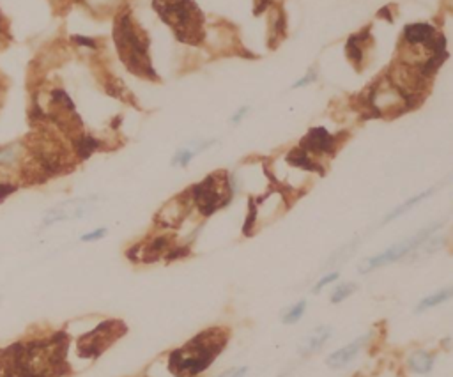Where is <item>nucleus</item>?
Returning <instances> with one entry per match:
<instances>
[{
	"label": "nucleus",
	"instance_id": "f257e3e1",
	"mask_svg": "<svg viewBox=\"0 0 453 377\" xmlns=\"http://www.w3.org/2000/svg\"><path fill=\"white\" fill-rule=\"evenodd\" d=\"M227 331L220 328L205 329L188 344L172 351L168 356V371L178 377H197L208 371L227 344Z\"/></svg>",
	"mask_w": 453,
	"mask_h": 377
},
{
	"label": "nucleus",
	"instance_id": "f03ea898",
	"mask_svg": "<svg viewBox=\"0 0 453 377\" xmlns=\"http://www.w3.org/2000/svg\"><path fill=\"white\" fill-rule=\"evenodd\" d=\"M161 20L186 45H198L204 39V14L193 0H153Z\"/></svg>",
	"mask_w": 453,
	"mask_h": 377
},
{
	"label": "nucleus",
	"instance_id": "7ed1b4c3",
	"mask_svg": "<svg viewBox=\"0 0 453 377\" xmlns=\"http://www.w3.org/2000/svg\"><path fill=\"white\" fill-rule=\"evenodd\" d=\"M142 34L131 20L130 13L123 14L113 29V39H116L117 50H119L124 64L136 75L156 78V73L153 71V66H151L149 53H147L149 41L142 39Z\"/></svg>",
	"mask_w": 453,
	"mask_h": 377
},
{
	"label": "nucleus",
	"instance_id": "20e7f679",
	"mask_svg": "<svg viewBox=\"0 0 453 377\" xmlns=\"http://www.w3.org/2000/svg\"><path fill=\"white\" fill-rule=\"evenodd\" d=\"M230 186H228V177L225 172H216V174L208 175L202 182L191 186L188 192L191 202L197 206L204 216H211L213 213L228 204L230 200Z\"/></svg>",
	"mask_w": 453,
	"mask_h": 377
},
{
	"label": "nucleus",
	"instance_id": "39448f33",
	"mask_svg": "<svg viewBox=\"0 0 453 377\" xmlns=\"http://www.w3.org/2000/svg\"><path fill=\"white\" fill-rule=\"evenodd\" d=\"M126 331L119 321H105L96 326L91 333L83 335L78 342V353L83 358H98L117 336Z\"/></svg>",
	"mask_w": 453,
	"mask_h": 377
},
{
	"label": "nucleus",
	"instance_id": "423d86ee",
	"mask_svg": "<svg viewBox=\"0 0 453 377\" xmlns=\"http://www.w3.org/2000/svg\"><path fill=\"white\" fill-rule=\"evenodd\" d=\"M437 227H439V225L436 223V225L429 227V229H425V230H422L419 234H416V236L411 237V239H406L404 243L395 244V247L388 248V250L382 252V254H379V255H375V257L368 259V261L363 262V266L360 268V271H362V273H368V271H372V269H375V268H381V266L390 264V262L400 261V259L406 257L407 254H411V252L414 250V248H418L419 244H422L423 241H425L427 237H429L430 234H432L434 230L437 229Z\"/></svg>",
	"mask_w": 453,
	"mask_h": 377
},
{
	"label": "nucleus",
	"instance_id": "0eeeda50",
	"mask_svg": "<svg viewBox=\"0 0 453 377\" xmlns=\"http://www.w3.org/2000/svg\"><path fill=\"white\" fill-rule=\"evenodd\" d=\"M338 140L337 137L330 133L326 128H312L301 140L300 148L310 156H324L333 155L337 149Z\"/></svg>",
	"mask_w": 453,
	"mask_h": 377
},
{
	"label": "nucleus",
	"instance_id": "6e6552de",
	"mask_svg": "<svg viewBox=\"0 0 453 377\" xmlns=\"http://www.w3.org/2000/svg\"><path fill=\"white\" fill-rule=\"evenodd\" d=\"M367 342H368V335H363V336H360V339H356L355 342H351V344H347L345 347H342V349L335 351V353L326 360L327 367L342 368V367H345V365H349L356 356H358V353L363 349V346Z\"/></svg>",
	"mask_w": 453,
	"mask_h": 377
},
{
	"label": "nucleus",
	"instance_id": "1a4fd4ad",
	"mask_svg": "<svg viewBox=\"0 0 453 377\" xmlns=\"http://www.w3.org/2000/svg\"><path fill=\"white\" fill-rule=\"evenodd\" d=\"M87 202L86 200H68V202L61 204L55 210L45 216V225H51L55 222H62V220H73L78 218L86 213Z\"/></svg>",
	"mask_w": 453,
	"mask_h": 377
},
{
	"label": "nucleus",
	"instance_id": "9d476101",
	"mask_svg": "<svg viewBox=\"0 0 453 377\" xmlns=\"http://www.w3.org/2000/svg\"><path fill=\"white\" fill-rule=\"evenodd\" d=\"M330 336H331L330 326H320V328L315 329L314 333H310V335L305 339V342L301 344L300 347V354L301 356H307V354L315 353V351H319L320 347L330 340Z\"/></svg>",
	"mask_w": 453,
	"mask_h": 377
},
{
	"label": "nucleus",
	"instance_id": "9b49d317",
	"mask_svg": "<svg viewBox=\"0 0 453 377\" xmlns=\"http://www.w3.org/2000/svg\"><path fill=\"white\" fill-rule=\"evenodd\" d=\"M407 365L416 374H429L434 367V356L427 351H416L409 356Z\"/></svg>",
	"mask_w": 453,
	"mask_h": 377
},
{
	"label": "nucleus",
	"instance_id": "f8f14e48",
	"mask_svg": "<svg viewBox=\"0 0 453 377\" xmlns=\"http://www.w3.org/2000/svg\"><path fill=\"white\" fill-rule=\"evenodd\" d=\"M287 162H289L290 165H294V167H300V168H305V170H319L320 174H322V168L319 167V163L314 162V158H312L308 153H305L301 148H296L292 149V151L287 155Z\"/></svg>",
	"mask_w": 453,
	"mask_h": 377
},
{
	"label": "nucleus",
	"instance_id": "ddd939ff",
	"mask_svg": "<svg viewBox=\"0 0 453 377\" xmlns=\"http://www.w3.org/2000/svg\"><path fill=\"white\" fill-rule=\"evenodd\" d=\"M452 289H443V291H437L434 292V294L427 296V298H423L422 301L418 303V306H416V314H422L425 312V310L429 309H434V306H439L441 303L448 301V299L452 298Z\"/></svg>",
	"mask_w": 453,
	"mask_h": 377
},
{
	"label": "nucleus",
	"instance_id": "4468645a",
	"mask_svg": "<svg viewBox=\"0 0 453 377\" xmlns=\"http://www.w3.org/2000/svg\"><path fill=\"white\" fill-rule=\"evenodd\" d=\"M73 144H75L76 155L82 160L89 158L92 153L99 148V142L96 140V138L89 137V135H80V137H76L75 140H73Z\"/></svg>",
	"mask_w": 453,
	"mask_h": 377
},
{
	"label": "nucleus",
	"instance_id": "2eb2a0df",
	"mask_svg": "<svg viewBox=\"0 0 453 377\" xmlns=\"http://www.w3.org/2000/svg\"><path fill=\"white\" fill-rule=\"evenodd\" d=\"M305 310H307V301H305V299H301L300 303H296V305L289 306V309H287L285 312L282 314V321L285 324L297 323V321H300L301 317H303Z\"/></svg>",
	"mask_w": 453,
	"mask_h": 377
},
{
	"label": "nucleus",
	"instance_id": "dca6fc26",
	"mask_svg": "<svg viewBox=\"0 0 453 377\" xmlns=\"http://www.w3.org/2000/svg\"><path fill=\"white\" fill-rule=\"evenodd\" d=\"M434 190H427V192H423V193H419V195H416V197H412L411 200H407V202H404L402 206L400 207H397L395 211H392V213H390L388 216H386V222H392V220H395L397 216H400V215H404L406 213V211H409L411 210L412 206H414V204H418V202H422L423 199H427V197L430 195V193H432Z\"/></svg>",
	"mask_w": 453,
	"mask_h": 377
},
{
	"label": "nucleus",
	"instance_id": "f3484780",
	"mask_svg": "<svg viewBox=\"0 0 453 377\" xmlns=\"http://www.w3.org/2000/svg\"><path fill=\"white\" fill-rule=\"evenodd\" d=\"M355 291H356V285L355 284H342V285H338V287L333 291V294H331V303H335V305H337V303L345 301V299H347L349 296H351Z\"/></svg>",
	"mask_w": 453,
	"mask_h": 377
},
{
	"label": "nucleus",
	"instance_id": "a211bd4d",
	"mask_svg": "<svg viewBox=\"0 0 453 377\" xmlns=\"http://www.w3.org/2000/svg\"><path fill=\"white\" fill-rule=\"evenodd\" d=\"M193 156H195L193 151H190V149H183V151H179L178 155H175L174 163L181 165V167H186V165L193 160Z\"/></svg>",
	"mask_w": 453,
	"mask_h": 377
},
{
	"label": "nucleus",
	"instance_id": "6ab92c4d",
	"mask_svg": "<svg viewBox=\"0 0 453 377\" xmlns=\"http://www.w3.org/2000/svg\"><path fill=\"white\" fill-rule=\"evenodd\" d=\"M337 278H338V273H337V271H335V273H330V274H326V277L320 278V280L317 282V284H315V287H314V292H315V294H317V292L322 291V289L326 287V285L333 284V282L337 280Z\"/></svg>",
	"mask_w": 453,
	"mask_h": 377
},
{
	"label": "nucleus",
	"instance_id": "aec40b11",
	"mask_svg": "<svg viewBox=\"0 0 453 377\" xmlns=\"http://www.w3.org/2000/svg\"><path fill=\"white\" fill-rule=\"evenodd\" d=\"M255 223V207H253V200H250V211H248V218H246V223H245V234L246 236H250V229H252V225Z\"/></svg>",
	"mask_w": 453,
	"mask_h": 377
},
{
	"label": "nucleus",
	"instance_id": "412c9836",
	"mask_svg": "<svg viewBox=\"0 0 453 377\" xmlns=\"http://www.w3.org/2000/svg\"><path fill=\"white\" fill-rule=\"evenodd\" d=\"M105 234H106V229H96L89 234H83L82 241H86V243H89V241H98V239H101Z\"/></svg>",
	"mask_w": 453,
	"mask_h": 377
},
{
	"label": "nucleus",
	"instance_id": "4be33fe9",
	"mask_svg": "<svg viewBox=\"0 0 453 377\" xmlns=\"http://www.w3.org/2000/svg\"><path fill=\"white\" fill-rule=\"evenodd\" d=\"M246 372H248V368L246 367H238V368H230V371L223 372V374L218 376V377H243L246 374Z\"/></svg>",
	"mask_w": 453,
	"mask_h": 377
},
{
	"label": "nucleus",
	"instance_id": "5701e85b",
	"mask_svg": "<svg viewBox=\"0 0 453 377\" xmlns=\"http://www.w3.org/2000/svg\"><path fill=\"white\" fill-rule=\"evenodd\" d=\"M312 80H314V75H312V73H310V75H308V76H305V78H303V80H300V82H296V86H294V87H301V86H305V83L312 82Z\"/></svg>",
	"mask_w": 453,
	"mask_h": 377
},
{
	"label": "nucleus",
	"instance_id": "b1692460",
	"mask_svg": "<svg viewBox=\"0 0 453 377\" xmlns=\"http://www.w3.org/2000/svg\"><path fill=\"white\" fill-rule=\"evenodd\" d=\"M245 112H246V108H243V110H239L238 112V115L234 117V123H238L239 119H243V115H245Z\"/></svg>",
	"mask_w": 453,
	"mask_h": 377
},
{
	"label": "nucleus",
	"instance_id": "393cba45",
	"mask_svg": "<svg viewBox=\"0 0 453 377\" xmlns=\"http://www.w3.org/2000/svg\"><path fill=\"white\" fill-rule=\"evenodd\" d=\"M0 21H2V18H0Z\"/></svg>",
	"mask_w": 453,
	"mask_h": 377
},
{
	"label": "nucleus",
	"instance_id": "a878e982",
	"mask_svg": "<svg viewBox=\"0 0 453 377\" xmlns=\"http://www.w3.org/2000/svg\"><path fill=\"white\" fill-rule=\"evenodd\" d=\"M280 377H283V376H280Z\"/></svg>",
	"mask_w": 453,
	"mask_h": 377
}]
</instances>
